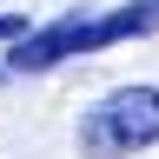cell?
Returning <instances> with one entry per match:
<instances>
[{
  "instance_id": "7a4b0ae2",
  "label": "cell",
  "mask_w": 159,
  "mask_h": 159,
  "mask_svg": "<svg viewBox=\"0 0 159 159\" xmlns=\"http://www.w3.org/2000/svg\"><path fill=\"white\" fill-rule=\"evenodd\" d=\"M80 159H133L159 146V86H119L80 113Z\"/></svg>"
},
{
  "instance_id": "6da1fadb",
  "label": "cell",
  "mask_w": 159,
  "mask_h": 159,
  "mask_svg": "<svg viewBox=\"0 0 159 159\" xmlns=\"http://www.w3.org/2000/svg\"><path fill=\"white\" fill-rule=\"evenodd\" d=\"M146 33H159V0H119L113 13H66L53 27H33L27 40H13L7 73H53L60 60L119 47V40H146Z\"/></svg>"
},
{
  "instance_id": "3957f363",
  "label": "cell",
  "mask_w": 159,
  "mask_h": 159,
  "mask_svg": "<svg viewBox=\"0 0 159 159\" xmlns=\"http://www.w3.org/2000/svg\"><path fill=\"white\" fill-rule=\"evenodd\" d=\"M33 27H27V13H0V40H27Z\"/></svg>"
}]
</instances>
